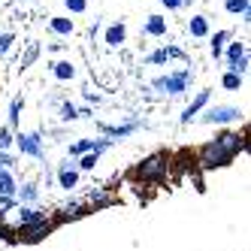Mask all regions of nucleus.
<instances>
[{"instance_id": "1a4fd4ad", "label": "nucleus", "mask_w": 251, "mask_h": 251, "mask_svg": "<svg viewBox=\"0 0 251 251\" xmlns=\"http://www.w3.org/2000/svg\"><path fill=\"white\" fill-rule=\"evenodd\" d=\"M79 167L76 164H70V160H64V164L58 167V188L61 191H73V188H79Z\"/></svg>"}, {"instance_id": "412c9836", "label": "nucleus", "mask_w": 251, "mask_h": 251, "mask_svg": "<svg viewBox=\"0 0 251 251\" xmlns=\"http://www.w3.org/2000/svg\"><path fill=\"white\" fill-rule=\"evenodd\" d=\"M97 164H100V151H94V149L76 157V167H79V173H91Z\"/></svg>"}, {"instance_id": "b1692460", "label": "nucleus", "mask_w": 251, "mask_h": 251, "mask_svg": "<svg viewBox=\"0 0 251 251\" xmlns=\"http://www.w3.org/2000/svg\"><path fill=\"white\" fill-rule=\"evenodd\" d=\"M224 9L230 15H242L248 22V9H251V0H224Z\"/></svg>"}, {"instance_id": "c85d7f7f", "label": "nucleus", "mask_w": 251, "mask_h": 251, "mask_svg": "<svg viewBox=\"0 0 251 251\" xmlns=\"http://www.w3.org/2000/svg\"><path fill=\"white\" fill-rule=\"evenodd\" d=\"M12 142H15L12 127H0V149H12Z\"/></svg>"}, {"instance_id": "6ab92c4d", "label": "nucleus", "mask_w": 251, "mask_h": 251, "mask_svg": "<svg viewBox=\"0 0 251 251\" xmlns=\"http://www.w3.org/2000/svg\"><path fill=\"white\" fill-rule=\"evenodd\" d=\"M242 85H245V76L236 73V70H224L221 73V88L224 91H242Z\"/></svg>"}, {"instance_id": "ddd939ff", "label": "nucleus", "mask_w": 251, "mask_h": 251, "mask_svg": "<svg viewBox=\"0 0 251 251\" xmlns=\"http://www.w3.org/2000/svg\"><path fill=\"white\" fill-rule=\"evenodd\" d=\"M167 30H170V22L164 19V15H149L146 19V25H142V33L146 37H154V40H160V37H167Z\"/></svg>"}, {"instance_id": "20e7f679", "label": "nucleus", "mask_w": 251, "mask_h": 251, "mask_svg": "<svg viewBox=\"0 0 251 251\" xmlns=\"http://www.w3.org/2000/svg\"><path fill=\"white\" fill-rule=\"evenodd\" d=\"M9 221L12 227H25V230H33V227H40V224H49V215L37 206H27V203H15L9 212Z\"/></svg>"}, {"instance_id": "473e14b6", "label": "nucleus", "mask_w": 251, "mask_h": 251, "mask_svg": "<svg viewBox=\"0 0 251 251\" xmlns=\"http://www.w3.org/2000/svg\"><path fill=\"white\" fill-rule=\"evenodd\" d=\"M19 3H25V0H19Z\"/></svg>"}, {"instance_id": "393cba45", "label": "nucleus", "mask_w": 251, "mask_h": 251, "mask_svg": "<svg viewBox=\"0 0 251 251\" xmlns=\"http://www.w3.org/2000/svg\"><path fill=\"white\" fill-rule=\"evenodd\" d=\"M91 149H94V136H82V139H76L73 146L67 149V154H70V157H79V154L91 151Z\"/></svg>"}, {"instance_id": "c756f323", "label": "nucleus", "mask_w": 251, "mask_h": 251, "mask_svg": "<svg viewBox=\"0 0 251 251\" xmlns=\"http://www.w3.org/2000/svg\"><path fill=\"white\" fill-rule=\"evenodd\" d=\"M64 6H67L70 12H76V15H79V12L88 9V0H64Z\"/></svg>"}, {"instance_id": "7c9ffc66", "label": "nucleus", "mask_w": 251, "mask_h": 251, "mask_svg": "<svg viewBox=\"0 0 251 251\" xmlns=\"http://www.w3.org/2000/svg\"><path fill=\"white\" fill-rule=\"evenodd\" d=\"M160 6H164V9H185V0H160Z\"/></svg>"}, {"instance_id": "9b49d317", "label": "nucleus", "mask_w": 251, "mask_h": 251, "mask_svg": "<svg viewBox=\"0 0 251 251\" xmlns=\"http://www.w3.org/2000/svg\"><path fill=\"white\" fill-rule=\"evenodd\" d=\"M221 58H227V70H236V64H239L242 58H248V46H245V40L227 43L224 51H221Z\"/></svg>"}, {"instance_id": "bb28decb", "label": "nucleus", "mask_w": 251, "mask_h": 251, "mask_svg": "<svg viewBox=\"0 0 251 251\" xmlns=\"http://www.w3.org/2000/svg\"><path fill=\"white\" fill-rule=\"evenodd\" d=\"M146 64H149V67L170 64V58H167V49H157V51H151V55H146Z\"/></svg>"}, {"instance_id": "f3484780", "label": "nucleus", "mask_w": 251, "mask_h": 251, "mask_svg": "<svg viewBox=\"0 0 251 251\" xmlns=\"http://www.w3.org/2000/svg\"><path fill=\"white\" fill-rule=\"evenodd\" d=\"M230 40H233V30H218V33H215V37L209 40V55L218 61V58H221V51H224V46H227Z\"/></svg>"}, {"instance_id": "a211bd4d", "label": "nucleus", "mask_w": 251, "mask_h": 251, "mask_svg": "<svg viewBox=\"0 0 251 251\" xmlns=\"http://www.w3.org/2000/svg\"><path fill=\"white\" fill-rule=\"evenodd\" d=\"M15 188H19L15 170H0V197H15Z\"/></svg>"}, {"instance_id": "6e6552de", "label": "nucleus", "mask_w": 251, "mask_h": 251, "mask_svg": "<svg viewBox=\"0 0 251 251\" xmlns=\"http://www.w3.org/2000/svg\"><path fill=\"white\" fill-rule=\"evenodd\" d=\"M139 127H142V121H139V118L124 121V124H97V130H100L103 136H109L112 142H115V139H124V136H133Z\"/></svg>"}, {"instance_id": "0eeeda50", "label": "nucleus", "mask_w": 251, "mask_h": 251, "mask_svg": "<svg viewBox=\"0 0 251 251\" xmlns=\"http://www.w3.org/2000/svg\"><path fill=\"white\" fill-rule=\"evenodd\" d=\"M164 173H167V154H151L149 160H142L133 170V176H139V178H160Z\"/></svg>"}, {"instance_id": "39448f33", "label": "nucleus", "mask_w": 251, "mask_h": 251, "mask_svg": "<svg viewBox=\"0 0 251 251\" xmlns=\"http://www.w3.org/2000/svg\"><path fill=\"white\" fill-rule=\"evenodd\" d=\"M15 149L22 151V157H33V160H46V146H43V133L40 130H19L15 133Z\"/></svg>"}, {"instance_id": "f257e3e1", "label": "nucleus", "mask_w": 251, "mask_h": 251, "mask_svg": "<svg viewBox=\"0 0 251 251\" xmlns=\"http://www.w3.org/2000/svg\"><path fill=\"white\" fill-rule=\"evenodd\" d=\"M242 149H245L242 133L224 130V133H218L212 142H206V146L200 149V167L203 170H221V167L233 164V157H236Z\"/></svg>"}, {"instance_id": "f03ea898", "label": "nucleus", "mask_w": 251, "mask_h": 251, "mask_svg": "<svg viewBox=\"0 0 251 251\" xmlns=\"http://www.w3.org/2000/svg\"><path fill=\"white\" fill-rule=\"evenodd\" d=\"M191 82H194V70L178 67L173 73H164V76L151 79V88L160 91V94H167V97H182V94L191 91Z\"/></svg>"}, {"instance_id": "cd10ccee", "label": "nucleus", "mask_w": 251, "mask_h": 251, "mask_svg": "<svg viewBox=\"0 0 251 251\" xmlns=\"http://www.w3.org/2000/svg\"><path fill=\"white\" fill-rule=\"evenodd\" d=\"M12 43H15V33H0V58H6L9 55V49H12Z\"/></svg>"}, {"instance_id": "a878e982", "label": "nucleus", "mask_w": 251, "mask_h": 251, "mask_svg": "<svg viewBox=\"0 0 251 251\" xmlns=\"http://www.w3.org/2000/svg\"><path fill=\"white\" fill-rule=\"evenodd\" d=\"M15 167H19V157L9 149H0V170H15Z\"/></svg>"}, {"instance_id": "7ed1b4c3", "label": "nucleus", "mask_w": 251, "mask_h": 251, "mask_svg": "<svg viewBox=\"0 0 251 251\" xmlns=\"http://www.w3.org/2000/svg\"><path fill=\"white\" fill-rule=\"evenodd\" d=\"M242 109L239 106H233V103H206L203 109H200V115H197L194 121H200V124H236V121H242Z\"/></svg>"}, {"instance_id": "aec40b11", "label": "nucleus", "mask_w": 251, "mask_h": 251, "mask_svg": "<svg viewBox=\"0 0 251 251\" xmlns=\"http://www.w3.org/2000/svg\"><path fill=\"white\" fill-rule=\"evenodd\" d=\"M22 112H25V97H12L9 103V112H6V127H19V121H22Z\"/></svg>"}, {"instance_id": "f8f14e48", "label": "nucleus", "mask_w": 251, "mask_h": 251, "mask_svg": "<svg viewBox=\"0 0 251 251\" xmlns=\"http://www.w3.org/2000/svg\"><path fill=\"white\" fill-rule=\"evenodd\" d=\"M103 43L109 46V49H121L124 43H127V25H124V22L109 25V27H106V33H103Z\"/></svg>"}, {"instance_id": "9d476101", "label": "nucleus", "mask_w": 251, "mask_h": 251, "mask_svg": "<svg viewBox=\"0 0 251 251\" xmlns=\"http://www.w3.org/2000/svg\"><path fill=\"white\" fill-rule=\"evenodd\" d=\"M40 197H43V191H40V185L33 182V178H27V182H22L19 188H15V203L37 206V203H40Z\"/></svg>"}, {"instance_id": "2f4dec72", "label": "nucleus", "mask_w": 251, "mask_h": 251, "mask_svg": "<svg viewBox=\"0 0 251 251\" xmlns=\"http://www.w3.org/2000/svg\"><path fill=\"white\" fill-rule=\"evenodd\" d=\"M85 100H91V103H100V94H94V91H85Z\"/></svg>"}, {"instance_id": "4be33fe9", "label": "nucleus", "mask_w": 251, "mask_h": 251, "mask_svg": "<svg viewBox=\"0 0 251 251\" xmlns=\"http://www.w3.org/2000/svg\"><path fill=\"white\" fill-rule=\"evenodd\" d=\"M58 121H64V124L79 121V106H76V103H70V100H64V103L58 106Z\"/></svg>"}, {"instance_id": "423d86ee", "label": "nucleus", "mask_w": 251, "mask_h": 251, "mask_svg": "<svg viewBox=\"0 0 251 251\" xmlns=\"http://www.w3.org/2000/svg\"><path fill=\"white\" fill-rule=\"evenodd\" d=\"M209 100H212V88H203V91H197V97L185 106V109H182V115H178V124H182V127L194 124V118L200 115V109H203V106H206Z\"/></svg>"}, {"instance_id": "4468645a", "label": "nucleus", "mask_w": 251, "mask_h": 251, "mask_svg": "<svg viewBox=\"0 0 251 251\" xmlns=\"http://www.w3.org/2000/svg\"><path fill=\"white\" fill-rule=\"evenodd\" d=\"M51 76H55L58 82H73L79 76V70H76V64L70 58H64V61H51Z\"/></svg>"}, {"instance_id": "2eb2a0df", "label": "nucleus", "mask_w": 251, "mask_h": 251, "mask_svg": "<svg viewBox=\"0 0 251 251\" xmlns=\"http://www.w3.org/2000/svg\"><path fill=\"white\" fill-rule=\"evenodd\" d=\"M185 27H188V33H191L194 40H206L209 30H212V27H209V15H191Z\"/></svg>"}, {"instance_id": "dca6fc26", "label": "nucleus", "mask_w": 251, "mask_h": 251, "mask_svg": "<svg viewBox=\"0 0 251 251\" xmlns=\"http://www.w3.org/2000/svg\"><path fill=\"white\" fill-rule=\"evenodd\" d=\"M49 30L58 33V37H70V33L76 30V22L67 19V15H51V19H49Z\"/></svg>"}, {"instance_id": "5701e85b", "label": "nucleus", "mask_w": 251, "mask_h": 251, "mask_svg": "<svg viewBox=\"0 0 251 251\" xmlns=\"http://www.w3.org/2000/svg\"><path fill=\"white\" fill-rule=\"evenodd\" d=\"M40 51H43V46H40V43H27V51H25L22 61H19V73H25L27 67H33V61L40 58Z\"/></svg>"}]
</instances>
